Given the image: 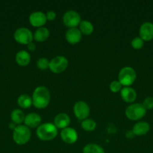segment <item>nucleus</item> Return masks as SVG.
Returning a JSON list of instances; mask_svg holds the SVG:
<instances>
[{"label":"nucleus","instance_id":"30","mask_svg":"<svg viewBox=\"0 0 153 153\" xmlns=\"http://www.w3.org/2000/svg\"><path fill=\"white\" fill-rule=\"evenodd\" d=\"M135 134L134 133L133 130H129V131H128L127 133H126V137H127L128 138H133Z\"/></svg>","mask_w":153,"mask_h":153},{"label":"nucleus","instance_id":"23","mask_svg":"<svg viewBox=\"0 0 153 153\" xmlns=\"http://www.w3.org/2000/svg\"><path fill=\"white\" fill-rule=\"evenodd\" d=\"M82 153H104L103 148L96 143H88L84 146Z\"/></svg>","mask_w":153,"mask_h":153},{"label":"nucleus","instance_id":"21","mask_svg":"<svg viewBox=\"0 0 153 153\" xmlns=\"http://www.w3.org/2000/svg\"><path fill=\"white\" fill-rule=\"evenodd\" d=\"M80 25V31L81 33L86 35H88L92 33L93 30H94V26H93L92 23L90 21L88 20H82L81 21L80 23L79 24Z\"/></svg>","mask_w":153,"mask_h":153},{"label":"nucleus","instance_id":"9","mask_svg":"<svg viewBox=\"0 0 153 153\" xmlns=\"http://www.w3.org/2000/svg\"><path fill=\"white\" fill-rule=\"evenodd\" d=\"M74 113L79 120H85L88 117L90 108L88 105L84 101H78L74 105Z\"/></svg>","mask_w":153,"mask_h":153},{"label":"nucleus","instance_id":"4","mask_svg":"<svg viewBox=\"0 0 153 153\" xmlns=\"http://www.w3.org/2000/svg\"><path fill=\"white\" fill-rule=\"evenodd\" d=\"M136 74L134 69L130 67H124L118 73V82L124 87H129L134 82Z\"/></svg>","mask_w":153,"mask_h":153},{"label":"nucleus","instance_id":"11","mask_svg":"<svg viewBox=\"0 0 153 153\" xmlns=\"http://www.w3.org/2000/svg\"><path fill=\"white\" fill-rule=\"evenodd\" d=\"M139 34L140 37L146 41L153 39V23L150 22H143L140 25Z\"/></svg>","mask_w":153,"mask_h":153},{"label":"nucleus","instance_id":"24","mask_svg":"<svg viewBox=\"0 0 153 153\" xmlns=\"http://www.w3.org/2000/svg\"><path fill=\"white\" fill-rule=\"evenodd\" d=\"M81 127L83 128L85 131H93L96 128V123L95 121L93 120L92 119H86L83 120L81 123Z\"/></svg>","mask_w":153,"mask_h":153},{"label":"nucleus","instance_id":"25","mask_svg":"<svg viewBox=\"0 0 153 153\" xmlns=\"http://www.w3.org/2000/svg\"><path fill=\"white\" fill-rule=\"evenodd\" d=\"M50 61L46 58H40L37 61V67L40 70H46L49 68Z\"/></svg>","mask_w":153,"mask_h":153},{"label":"nucleus","instance_id":"10","mask_svg":"<svg viewBox=\"0 0 153 153\" xmlns=\"http://www.w3.org/2000/svg\"><path fill=\"white\" fill-rule=\"evenodd\" d=\"M60 135H61L63 141L66 143H68V144L75 143L78 137V134L76 130L73 128H70V127L63 128L60 133Z\"/></svg>","mask_w":153,"mask_h":153},{"label":"nucleus","instance_id":"3","mask_svg":"<svg viewBox=\"0 0 153 153\" xmlns=\"http://www.w3.org/2000/svg\"><path fill=\"white\" fill-rule=\"evenodd\" d=\"M31 137V131L26 126L18 125L14 129L13 139L16 143L22 145L26 143Z\"/></svg>","mask_w":153,"mask_h":153},{"label":"nucleus","instance_id":"6","mask_svg":"<svg viewBox=\"0 0 153 153\" xmlns=\"http://www.w3.org/2000/svg\"><path fill=\"white\" fill-rule=\"evenodd\" d=\"M14 37L16 42L21 44L28 45L34 40L32 32L25 27H20L16 29L14 34Z\"/></svg>","mask_w":153,"mask_h":153},{"label":"nucleus","instance_id":"18","mask_svg":"<svg viewBox=\"0 0 153 153\" xmlns=\"http://www.w3.org/2000/svg\"><path fill=\"white\" fill-rule=\"evenodd\" d=\"M16 63L20 66H26L31 60L30 54L26 50H20L16 53L15 57Z\"/></svg>","mask_w":153,"mask_h":153},{"label":"nucleus","instance_id":"14","mask_svg":"<svg viewBox=\"0 0 153 153\" xmlns=\"http://www.w3.org/2000/svg\"><path fill=\"white\" fill-rule=\"evenodd\" d=\"M41 122V117L37 113H30L26 115L24 123L27 127H38L40 125Z\"/></svg>","mask_w":153,"mask_h":153},{"label":"nucleus","instance_id":"28","mask_svg":"<svg viewBox=\"0 0 153 153\" xmlns=\"http://www.w3.org/2000/svg\"><path fill=\"white\" fill-rule=\"evenodd\" d=\"M142 105L145 108L146 110H150L153 108V97H146L142 102Z\"/></svg>","mask_w":153,"mask_h":153},{"label":"nucleus","instance_id":"2","mask_svg":"<svg viewBox=\"0 0 153 153\" xmlns=\"http://www.w3.org/2000/svg\"><path fill=\"white\" fill-rule=\"evenodd\" d=\"M36 134L39 139L42 140H50L56 137L58 134V128L54 123H45L40 124L36 130Z\"/></svg>","mask_w":153,"mask_h":153},{"label":"nucleus","instance_id":"15","mask_svg":"<svg viewBox=\"0 0 153 153\" xmlns=\"http://www.w3.org/2000/svg\"><path fill=\"white\" fill-rule=\"evenodd\" d=\"M70 119L68 115L65 113L58 114L54 118V125L57 128H64L68 127Z\"/></svg>","mask_w":153,"mask_h":153},{"label":"nucleus","instance_id":"20","mask_svg":"<svg viewBox=\"0 0 153 153\" xmlns=\"http://www.w3.org/2000/svg\"><path fill=\"white\" fill-rule=\"evenodd\" d=\"M25 117L24 112L20 109H14V110L12 111L11 114H10L12 123L15 124H19V125H20V123L24 122Z\"/></svg>","mask_w":153,"mask_h":153},{"label":"nucleus","instance_id":"26","mask_svg":"<svg viewBox=\"0 0 153 153\" xmlns=\"http://www.w3.org/2000/svg\"><path fill=\"white\" fill-rule=\"evenodd\" d=\"M144 44V40L140 37H135L131 40V46L134 49H139L142 47Z\"/></svg>","mask_w":153,"mask_h":153},{"label":"nucleus","instance_id":"29","mask_svg":"<svg viewBox=\"0 0 153 153\" xmlns=\"http://www.w3.org/2000/svg\"><path fill=\"white\" fill-rule=\"evenodd\" d=\"M46 16L48 20H53L56 16V13L54 10H48L46 13Z\"/></svg>","mask_w":153,"mask_h":153},{"label":"nucleus","instance_id":"8","mask_svg":"<svg viewBox=\"0 0 153 153\" xmlns=\"http://www.w3.org/2000/svg\"><path fill=\"white\" fill-rule=\"evenodd\" d=\"M62 20L66 26L69 28H76V26L80 23L81 17L77 11L74 10H69L64 13Z\"/></svg>","mask_w":153,"mask_h":153},{"label":"nucleus","instance_id":"31","mask_svg":"<svg viewBox=\"0 0 153 153\" xmlns=\"http://www.w3.org/2000/svg\"><path fill=\"white\" fill-rule=\"evenodd\" d=\"M27 46H28V49H29V50L34 51V49H35V44H34L33 42H31V43H29L28 45H27Z\"/></svg>","mask_w":153,"mask_h":153},{"label":"nucleus","instance_id":"27","mask_svg":"<svg viewBox=\"0 0 153 153\" xmlns=\"http://www.w3.org/2000/svg\"><path fill=\"white\" fill-rule=\"evenodd\" d=\"M110 89L112 92L117 93L118 91H121L122 85L118 81H112L110 85Z\"/></svg>","mask_w":153,"mask_h":153},{"label":"nucleus","instance_id":"22","mask_svg":"<svg viewBox=\"0 0 153 153\" xmlns=\"http://www.w3.org/2000/svg\"><path fill=\"white\" fill-rule=\"evenodd\" d=\"M17 103L22 108H27L32 105V99L27 94H21L18 97Z\"/></svg>","mask_w":153,"mask_h":153},{"label":"nucleus","instance_id":"17","mask_svg":"<svg viewBox=\"0 0 153 153\" xmlns=\"http://www.w3.org/2000/svg\"><path fill=\"white\" fill-rule=\"evenodd\" d=\"M150 129V126L148 123L143 122H138L134 124L133 127V131L135 135H143L146 133L148 132Z\"/></svg>","mask_w":153,"mask_h":153},{"label":"nucleus","instance_id":"19","mask_svg":"<svg viewBox=\"0 0 153 153\" xmlns=\"http://www.w3.org/2000/svg\"><path fill=\"white\" fill-rule=\"evenodd\" d=\"M50 36V31L46 27H40L34 31L33 37L36 41L42 42L46 40Z\"/></svg>","mask_w":153,"mask_h":153},{"label":"nucleus","instance_id":"1","mask_svg":"<svg viewBox=\"0 0 153 153\" xmlns=\"http://www.w3.org/2000/svg\"><path fill=\"white\" fill-rule=\"evenodd\" d=\"M32 104L38 108H44L48 105L50 100V93L45 86H38L32 94Z\"/></svg>","mask_w":153,"mask_h":153},{"label":"nucleus","instance_id":"5","mask_svg":"<svg viewBox=\"0 0 153 153\" xmlns=\"http://www.w3.org/2000/svg\"><path fill=\"white\" fill-rule=\"evenodd\" d=\"M145 108L141 103H133L128 106L125 109V115L131 120H137L143 117L146 114Z\"/></svg>","mask_w":153,"mask_h":153},{"label":"nucleus","instance_id":"16","mask_svg":"<svg viewBox=\"0 0 153 153\" xmlns=\"http://www.w3.org/2000/svg\"><path fill=\"white\" fill-rule=\"evenodd\" d=\"M122 98L127 102H133L136 98V93L133 88L124 87L120 91Z\"/></svg>","mask_w":153,"mask_h":153},{"label":"nucleus","instance_id":"13","mask_svg":"<svg viewBox=\"0 0 153 153\" xmlns=\"http://www.w3.org/2000/svg\"><path fill=\"white\" fill-rule=\"evenodd\" d=\"M65 38L68 43L75 44L80 41L82 33L77 28H69L65 32Z\"/></svg>","mask_w":153,"mask_h":153},{"label":"nucleus","instance_id":"7","mask_svg":"<svg viewBox=\"0 0 153 153\" xmlns=\"http://www.w3.org/2000/svg\"><path fill=\"white\" fill-rule=\"evenodd\" d=\"M68 65V59L64 56L58 55L54 57L50 61L49 68L52 73H60L64 71Z\"/></svg>","mask_w":153,"mask_h":153},{"label":"nucleus","instance_id":"12","mask_svg":"<svg viewBox=\"0 0 153 153\" xmlns=\"http://www.w3.org/2000/svg\"><path fill=\"white\" fill-rule=\"evenodd\" d=\"M29 22L33 26L42 27L45 24L46 21V13L42 11H34L29 15Z\"/></svg>","mask_w":153,"mask_h":153}]
</instances>
